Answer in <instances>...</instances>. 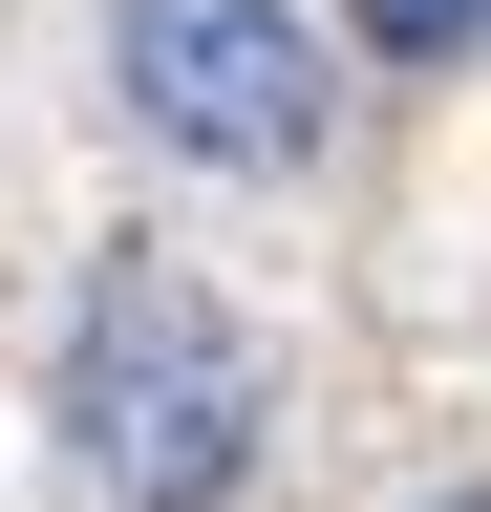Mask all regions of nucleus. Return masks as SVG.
Segmentation results:
<instances>
[{
	"mask_svg": "<svg viewBox=\"0 0 491 512\" xmlns=\"http://www.w3.org/2000/svg\"><path fill=\"white\" fill-rule=\"evenodd\" d=\"M107 86L193 171H299L321 150V43H299V0H107Z\"/></svg>",
	"mask_w": 491,
	"mask_h": 512,
	"instance_id": "nucleus-2",
	"label": "nucleus"
},
{
	"mask_svg": "<svg viewBox=\"0 0 491 512\" xmlns=\"http://www.w3.org/2000/svg\"><path fill=\"white\" fill-rule=\"evenodd\" d=\"M257 427H278L257 320H235L193 256H107L86 320H65V448H86V491L107 512H235Z\"/></svg>",
	"mask_w": 491,
	"mask_h": 512,
	"instance_id": "nucleus-1",
	"label": "nucleus"
},
{
	"mask_svg": "<svg viewBox=\"0 0 491 512\" xmlns=\"http://www.w3.org/2000/svg\"><path fill=\"white\" fill-rule=\"evenodd\" d=\"M449 512H470V491H449Z\"/></svg>",
	"mask_w": 491,
	"mask_h": 512,
	"instance_id": "nucleus-3",
	"label": "nucleus"
}]
</instances>
